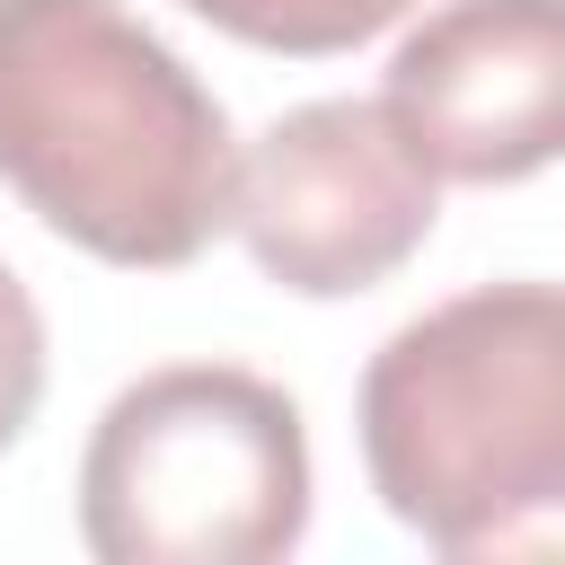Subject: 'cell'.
<instances>
[{
	"mask_svg": "<svg viewBox=\"0 0 565 565\" xmlns=\"http://www.w3.org/2000/svg\"><path fill=\"white\" fill-rule=\"evenodd\" d=\"M0 185L124 274H177L230 230L238 132L124 0H0Z\"/></svg>",
	"mask_w": 565,
	"mask_h": 565,
	"instance_id": "1",
	"label": "cell"
},
{
	"mask_svg": "<svg viewBox=\"0 0 565 565\" xmlns=\"http://www.w3.org/2000/svg\"><path fill=\"white\" fill-rule=\"evenodd\" d=\"M371 494L441 556L547 547L565 512V291L477 282L406 318L362 388Z\"/></svg>",
	"mask_w": 565,
	"mask_h": 565,
	"instance_id": "2",
	"label": "cell"
},
{
	"mask_svg": "<svg viewBox=\"0 0 565 565\" xmlns=\"http://www.w3.org/2000/svg\"><path fill=\"white\" fill-rule=\"evenodd\" d=\"M300 530V406L238 362L141 371L79 450V539L97 565H274Z\"/></svg>",
	"mask_w": 565,
	"mask_h": 565,
	"instance_id": "3",
	"label": "cell"
},
{
	"mask_svg": "<svg viewBox=\"0 0 565 565\" xmlns=\"http://www.w3.org/2000/svg\"><path fill=\"white\" fill-rule=\"evenodd\" d=\"M441 212V177L406 150L380 97H309L238 150L230 230L291 300L380 291Z\"/></svg>",
	"mask_w": 565,
	"mask_h": 565,
	"instance_id": "4",
	"label": "cell"
},
{
	"mask_svg": "<svg viewBox=\"0 0 565 565\" xmlns=\"http://www.w3.org/2000/svg\"><path fill=\"white\" fill-rule=\"evenodd\" d=\"M406 150L450 185H521L565 150V9L441 0L388 53L380 88Z\"/></svg>",
	"mask_w": 565,
	"mask_h": 565,
	"instance_id": "5",
	"label": "cell"
},
{
	"mask_svg": "<svg viewBox=\"0 0 565 565\" xmlns=\"http://www.w3.org/2000/svg\"><path fill=\"white\" fill-rule=\"evenodd\" d=\"M177 9H194L203 26H221V35L256 44V53L327 62V53H353L380 26H397L415 0H177Z\"/></svg>",
	"mask_w": 565,
	"mask_h": 565,
	"instance_id": "6",
	"label": "cell"
},
{
	"mask_svg": "<svg viewBox=\"0 0 565 565\" xmlns=\"http://www.w3.org/2000/svg\"><path fill=\"white\" fill-rule=\"evenodd\" d=\"M35 406H44V309L0 265V450L35 424Z\"/></svg>",
	"mask_w": 565,
	"mask_h": 565,
	"instance_id": "7",
	"label": "cell"
}]
</instances>
